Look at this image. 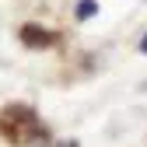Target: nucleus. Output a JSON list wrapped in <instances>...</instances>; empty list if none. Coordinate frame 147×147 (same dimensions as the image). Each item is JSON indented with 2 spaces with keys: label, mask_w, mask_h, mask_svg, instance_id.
Masks as SVG:
<instances>
[{
  "label": "nucleus",
  "mask_w": 147,
  "mask_h": 147,
  "mask_svg": "<svg viewBox=\"0 0 147 147\" xmlns=\"http://www.w3.org/2000/svg\"><path fill=\"white\" fill-rule=\"evenodd\" d=\"M21 35H25V42H28V46H49V42H53L49 35H46V32H39V28H25Z\"/></svg>",
  "instance_id": "obj_1"
},
{
  "label": "nucleus",
  "mask_w": 147,
  "mask_h": 147,
  "mask_svg": "<svg viewBox=\"0 0 147 147\" xmlns=\"http://www.w3.org/2000/svg\"><path fill=\"white\" fill-rule=\"evenodd\" d=\"M95 14H98L95 0H81V4H77V18H81V21H84V18H95Z\"/></svg>",
  "instance_id": "obj_2"
},
{
  "label": "nucleus",
  "mask_w": 147,
  "mask_h": 147,
  "mask_svg": "<svg viewBox=\"0 0 147 147\" xmlns=\"http://www.w3.org/2000/svg\"><path fill=\"white\" fill-rule=\"evenodd\" d=\"M140 49H144V53H147V35H144V39H140Z\"/></svg>",
  "instance_id": "obj_3"
}]
</instances>
